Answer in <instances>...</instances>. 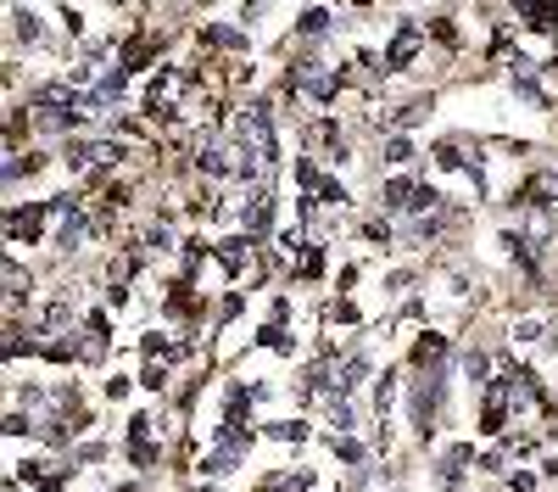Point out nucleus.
I'll use <instances>...</instances> for the list:
<instances>
[{"label":"nucleus","mask_w":558,"mask_h":492,"mask_svg":"<svg viewBox=\"0 0 558 492\" xmlns=\"http://www.w3.org/2000/svg\"><path fill=\"white\" fill-rule=\"evenodd\" d=\"M441 347H447L441 336H425V341L413 347V364H436V358H441Z\"/></svg>","instance_id":"nucleus-1"},{"label":"nucleus","mask_w":558,"mask_h":492,"mask_svg":"<svg viewBox=\"0 0 558 492\" xmlns=\"http://www.w3.org/2000/svg\"><path fill=\"white\" fill-rule=\"evenodd\" d=\"M357 7H363V0H357Z\"/></svg>","instance_id":"nucleus-3"},{"label":"nucleus","mask_w":558,"mask_h":492,"mask_svg":"<svg viewBox=\"0 0 558 492\" xmlns=\"http://www.w3.org/2000/svg\"><path fill=\"white\" fill-rule=\"evenodd\" d=\"M324 23H330L324 12H307V17H302V34H324Z\"/></svg>","instance_id":"nucleus-2"}]
</instances>
